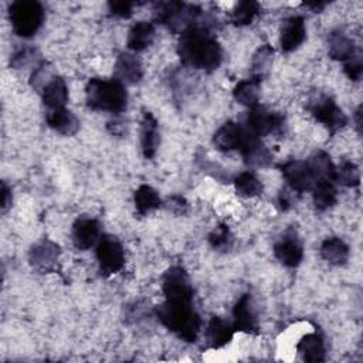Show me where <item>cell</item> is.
Listing matches in <instances>:
<instances>
[{
	"instance_id": "1f68e13d",
	"label": "cell",
	"mask_w": 363,
	"mask_h": 363,
	"mask_svg": "<svg viewBox=\"0 0 363 363\" xmlns=\"http://www.w3.org/2000/svg\"><path fill=\"white\" fill-rule=\"evenodd\" d=\"M272 61H274V48L269 44L261 45L252 57V62H251L252 75L251 77L262 81V78L269 72Z\"/></svg>"
},
{
	"instance_id": "d6a6232c",
	"label": "cell",
	"mask_w": 363,
	"mask_h": 363,
	"mask_svg": "<svg viewBox=\"0 0 363 363\" xmlns=\"http://www.w3.org/2000/svg\"><path fill=\"white\" fill-rule=\"evenodd\" d=\"M335 182L346 187H356L360 183V170L356 163L350 160H343L335 167Z\"/></svg>"
},
{
	"instance_id": "ffe728a7",
	"label": "cell",
	"mask_w": 363,
	"mask_h": 363,
	"mask_svg": "<svg viewBox=\"0 0 363 363\" xmlns=\"http://www.w3.org/2000/svg\"><path fill=\"white\" fill-rule=\"evenodd\" d=\"M160 143L159 125L156 118L150 112H145L140 122V146L143 156L152 159L156 155V150Z\"/></svg>"
},
{
	"instance_id": "2e32d148",
	"label": "cell",
	"mask_w": 363,
	"mask_h": 363,
	"mask_svg": "<svg viewBox=\"0 0 363 363\" xmlns=\"http://www.w3.org/2000/svg\"><path fill=\"white\" fill-rule=\"evenodd\" d=\"M115 79L123 85H135L140 82L143 77V69L139 58L129 52H122L116 58L113 68Z\"/></svg>"
},
{
	"instance_id": "5bb4252c",
	"label": "cell",
	"mask_w": 363,
	"mask_h": 363,
	"mask_svg": "<svg viewBox=\"0 0 363 363\" xmlns=\"http://www.w3.org/2000/svg\"><path fill=\"white\" fill-rule=\"evenodd\" d=\"M274 255L285 267H298L303 258V247L296 234L288 231L278 242H275Z\"/></svg>"
},
{
	"instance_id": "cb8c5ba5",
	"label": "cell",
	"mask_w": 363,
	"mask_h": 363,
	"mask_svg": "<svg viewBox=\"0 0 363 363\" xmlns=\"http://www.w3.org/2000/svg\"><path fill=\"white\" fill-rule=\"evenodd\" d=\"M320 257L332 265H345L349 259V245L339 237H328L320 244Z\"/></svg>"
},
{
	"instance_id": "f35d334b",
	"label": "cell",
	"mask_w": 363,
	"mask_h": 363,
	"mask_svg": "<svg viewBox=\"0 0 363 363\" xmlns=\"http://www.w3.org/2000/svg\"><path fill=\"white\" fill-rule=\"evenodd\" d=\"M164 206H166V208H167L169 211H172V213H174V214H177V216L186 214L187 210H189V203L186 201V199L182 197V196H177V194L170 196V197L166 200Z\"/></svg>"
},
{
	"instance_id": "ba28073f",
	"label": "cell",
	"mask_w": 363,
	"mask_h": 363,
	"mask_svg": "<svg viewBox=\"0 0 363 363\" xmlns=\"http://www.w3.org/2000/svg\"><path fill=\"white\" fill-rule=\"evenodd\" d=\"M162 289L166 301L191 302L193 299V286L190 284V278L180 265H173L164 272Z\"/></svg>"
},
{
	"instance_id": "83f0119b",
	"label": "cell",
	"mask_w": 363,
	"mask_h": 363,
	"mask_svg": "<svg viewBox=\"0 0 363 363\" xmlns=\"http://www.w3.org/2000/svg\"><path fill=\"white\" fill-rule=\"evenodd\" d=\"M259 85H261V79L258 78H247L240 81L234 89H233V96L234 99L241 104L245 105L248 108L254 106L258 104V96H259Z\"/></svg>"
},
{
	"instance_id": "f1b7e54d",
	"label": "cell",
	"mask_w": 363,
	"mask_h": 363,
	"mask_svg": "<svg viewBox=\"0 0 363 363\" xmlns=\"http://www.w3.org/2000/svg\"><path fill=\"white\" fill-rule=\"evenodd\" d=\"M133 201H135V208L140 216H145V214L159 208L163 204L157 191L147 184H142L135 191Z\"/></svg>"
},
{
	"instance_id": "7bdbcfd3",
	"label": "cell",
	"mask_w": 363,
	"mask_h": 363,
	"mask_svg": "<svg viewBox=\"0 0 363 363\" xmlns=\"http://www.w3.org/2000/svg\"><path fill=\"white\" fill-rule=\"evenodd\" d=\"M360 118H362V106H359L354 112V122H356V128H357L359 132H360V128H362V119Z\"/></svg>"
},
{
	"instance_id": "9a60e30c",
	"label": "cell",
	"mask_w": 363,
	"mask_h": 363,
	"mask_svg": "<svg viewBox=\"0 0 363 363\" xmlns=\"http://www.w3.org/2000/svg\"><path fill=\"white\" fill-rule=\"evenodd\" d=\"M101 238V227L95 218L82 217L78 218L72 225V242L81 250L86 251L98 244Z\"/></svg>"
},
{
	"instance_id": "9c48e42d",
	"label": "cell",
	"mask_w": 363,
	"mask_h": 363,
	"mask_svg": "<svg viewBox=\"0 0 363 363\" xmlns=\"http://www.w3.org/2000/svg\"><path fill=\"white\" fill-rule=\"evenodd\" d=\"M285 118L278 113L267 109L262 105H254L250 108L247 116V128L257 136H265L271 133H278L284 129Z\"/></svg>"
},
{
	"instance_id": "30bf717a",
	"label": "cell",
	"mask_w": 363,
	"mask_h": 363,
	"mask_svg": "<svg viewBox=\"0 0 363 363\" xmlns=\"http://www.w3.org/2000/svg\"><path fill=\"white\" fill-rule=\"evenodd\" d=\"M281 172L286 184L291 190L298 194L312 190L316 183V179L306 162L302 160H289L281 164Z\"/></svg>"
},
{
	"instance_id": "b9f144b4",
	"label": "cell",
	"mask_w": 363,
	"mask_h": 363,
	"mask_svg": "<svg viewBox=\"0 0 363 363\" xmlns=\"http://www.w3.org/2000/svg\"><path fill=\"white\" fill-rule=\"evenodd\" d=\"M1 193H3V197H1V210H3V213H6L7 208L11 206L13 197H11V190L9 189V186H7L4 182L1 183Z\"/></svg>"
},
{
	"instance_id": "4fadbf2b",
	"label": "cell",
	"mask_w": 363,
	"mask_h": 363,
	"mask_svg": "<svg viewBox=\"0 0 363 363\" xmlns=\"http://www.w3.org/2000/svg\"><path fill=\"white\" fill-rule=\"evenodd\" d=\"M233 328L235 332L258 333V320L250 294H242L235 302L233 308Z\"/></svg>"
},
{
	"instance_id": "60d3db41",
	"label": "cell",
	"mask_w": 363,
	"mask_h": 363,
	"mask_svg": "<svg viewBox=\"0 0 363 363\" xmlns=\"http://www.w3.org/2000/svg\"><path fill=\"white\" fill-rule=\"evenodd\" d=\"M296 196L298 193H295L294 190H291L289 187L286 189H282L279 196H278V204L281 207V210H289L295 201H296Z\"/></svg>"
},
{
	"instance_id": "ac0fdd59",
	"label": "cell",
	"mask_w": 363,
	"mask_h": 363,
	"mask_svg": "<svg viewBox=\"0 0 363 363\" xmlns=\"http://www.w3.org/2000/svg\"><path fill=\"white\" fill-rule=\"evenodd\" d=\"M244 126L233 121H228L217 129V132L213 136V143L221 152L238 150L244 138Z\"/></svg>"
},
{
	"instance_id": "d6986e66",
	"label": "cell",
	"mask_w": 363,
	"mask_h": 363,
	"mask_svg": "<svg viewBox=\"0 0 363 363\" xmlns=\"http://www.w3.org/2000/svg\"><path fill=\"white\" fill-rule=\"evenodd\" d=\"M234 332L235 330L233 328V323L224 320L223 318L213 316L204 332L207 347L220 349L228 345L234 336Z\"/></svg>"
},
{
	"instance_id": "4dcf8cb0",
	"label": "cell",
	"mask_w": 363,
	"mask_h": 363,
	"mask_svg": "<svg viewBox=\"0 0 363 363\" xmlns=\"http://www.w3.org/2000/svg\"><path fill=\"white\" fill-rule=\"evenodd\" d=\"M234 187L241 197H255L262 193L261 180L250 170L240 173L234 179Z\"/></svg>"
},
{
	"instance_id": "484cf974",
	"label": "cell",
	"mask_w": 363,
	"mask_h": 363,
	"mask_svg": "<svg viewBox=\"0 0 363 363\" xmlns=\"http://www.w3.org/2000/svg\"><path fill=\"white\" fill-rule=\"evenodd\" d=\"M313 204L318 210L325 211L330 208L337 199V190L333 180L329 179H319L316 180L315 186L312 187Z\"/></svg>"
},
{
	"instance_id": "7a4b0ae2",
	"label": "cell",
	"mask_w": 363,
	"mask_h": 363,
	"mask_svg": "<svg viewBox=\"0 0 363 363\" xmlns=\"http://www.w3.org/2000/svg\"><path fill=\"white\" fill-rule=\"evenodd\" d=\"M157 320L177 337L193 343L197 340L201 319L191 306V302H172L166 301L156 308Z\"/></svg>"
},
{
	"instance_id": "8992f818",
	"label": "cell",
	"mask_w": 363,
	"mask_h": 363,
	"mask_svg": "<svg viewBox=\"0 0 363 363\" xmlns=\"http://www.w3.org/2000/svg\"><path fill=\"white\" fill-rule=\"evenodd\" d=\"M96 259L104 277L119 272L125 265V252L121 241L109 234L101 235L96 244Z\"/></svg>"
},
{
	"instance_id": "3957f363",
	"label": "cell",
	"mask_w": 363,
	"mask_h": 363,
	"mask_svg": "<svg viewBox=\"0 0 363 363\" xmlns=\"http://www.w3.org/2000/svg\"><path fill=\"white\" fill-rule=\"evenodd\" d=\"M85 99L91 109L121 113L128 104L125 85L118 79L92 78L85 86Z\"/></svg>"
},
{
	"instance_id": "4316f807",
	"label": "cell",
	"mask_w": 363,
	"mask_h": 363,
	"mask_svg": "<svg viewBox=\"0 0 363 363\" xmlns=\"http://www.w3.org/2000/svg\"><path fill=\"white\" fill-rule=\"evenodd\" d=\"M356 45L352 38H349L342 31H333L329 35V55L337 61H346L356 54Z\"/></svg>"
},
{
	"instance_id": "e575fe53",
	"label": "cell",
	"mask_w": 363,
	"mask_h": 363,
	"mask_svg": "<svg viewBox=\"0 0 363 363\" xmlns=\"http://www.w3.org/2000/svg\"><path fill=\"white\" fill-rule=\"evenodd\" d=\"M233 234L230 231V228L225 224H218L210 234H208V242L210 245L221 252H227L230 251V248L233 247Z\"/></svg>"
},
{
	"instance_id": "52a82bcc",
	"label": "cell",
	"mask_w": 363,
	"mask_h": 363,
	"mask_svg": "<svg viewBox=\"0 0 363 363\" xmlns=\"http://www.w3.org/2000/svg\"><path fill=\"white\" fill-rule=\"evenodd\" d=\"M308 109L311 115L318 122L325 125L330 133H336L347 125V116L336 105V102L326 95H318L312 98Z\"/></svg>"
},
{
	"instance_id": "ee69618b",
	"label": "cell",
	"mask_w": 363,
	"mask_h": 363,
	"mask_svg": "<svg viewBox=\"0 0 363 363\" xmlns=\"http://www.w3.org/2000/svg\"><path fill=\"white\" fill-rule=\"evenodd\" d=\"M306 6H308V7H312V9H315V10H316V9L319 10V9H323V7L326 6V3H308Z\"/></svg>"
},
{
	"instance_id": "d590c367",
	"label": "cell",
	"mask_w": 363,
	"mask_h": 363,
	"mask_svg": "<svg viewBox=\"0 0 363 363\" xmlns=\"http://www.w3.org/2000/svg\"><path fill=\"white\" fill-rule=\"evenodd\" d=\"M52 78L54 75L51 74V68L45 61H43L34 68L31 74V85L34 89H38V92H41Z\"/></svg>"
},
{
	"instance_id": "f546056e",
	"label": "cell",
	"mask_w": 363,
	"mask_h": 363,
	"mask_svg": "<svg viewBox=\"0 0 363 363\" xmlns=\"http://www.w3.org/2000/svg\"><path fill=\"white\" fill-rule=\"evenodd\" d=\"M306 163L309 164L313 176L316 180L319 179H329V180H333L335 182V164L333 162L330 160V156L322 150L313 153L308 160ZM336 183V182H335Z\"/></svg>"
},
{
	"instance_id": "8fae6325",
	"label": "cell",
	"mask_w": 363,
	"mask_h": 363,
	"mask_svg": "<svg viewBox=\"0 0 363 363\" xmlns=\"http://www.w3.org/2000/svg\"><path fill=\"white\" fill-rule=\"evenodd\" d=\"M238 152L242 155L244 162L252 167H267L271 164L272 160V156L265 145L261 142V138L252 133L248 128H245Z\"/></svg>"
},
{
	"instance_id": "d4e9b609",
	"label": "cell",
	"mask_w": 363,
	"mask_h": 363,
	"mask_svg": "<svg viewBox=\"0 0 363 363\" xmlns=\"http://www.w3.org/2000/svg\"><path fill=\"white\" fill-rule=\"evenodd\" d=\"M155 40V26L149 21H138L128 33V48L139 52L147 48Z\"/></svg>"
},
{
	"instance_id": "603a6c76",
	"label": "cell",
	"mask_w": 363,
	"mask_h": 363,
	"mask_svg": "<svg viewBox=\"0 0 363 363\" xmlns=\"http://www.w3.org/2000/svg\"><path fill=\"white\" fill-rule=\"evenodd\" d=\"M43 102L48 111L65 108L68 101V88L61 77H54L41 91Z\"/></svg>"
},
{
	"instance_id": "44dd1931",
	"label": "cell",
	"mask_w": 363,
	"mask_h": 363,
	"mask_svg": "<svg viewBox=\"0 0 363 363\" xmlns=\"http://www.w3.org/2000/svg\"><path fill=\"white\" fill-rule=\"evenodd\" d=\"M45 122L52 130L64 136H72L79 129L78 118L67 108L48 111L45 115Z\"/></svg>"
},
{
	"instance_id": "5b68a950",
	"label": "cell",
	"mask_w": 363,
	"mask_h": 363,
	"mask_svg": "<svg viewBox=\"0 0 363 363\" xmlns=\"http://www.w3.org/2000/svg\"><path fill=\"white\" fill-rule=\"evenodd\" d=\"M200 9L182 1H166L157 3L155 9L156 21L166 26L169 30L180 34L189 27L194 26Z\"/></svg>"
},
{
	"instance_id": "836d02e7",
	"label": "cell",
	"mask_w": 363,
	"mask_h": 363,
	"mask_svg": "<svg viewBox=\"0 0 363 363\" xmlns=\"http://www.w3.org/2000/svg\"><path fill=\"white\" fill-rule=\"evenodd\" d=\"M259 13V4L257 1H240L235 4L234 10L231 11V21L235 26H247L250 24L257 14Z\"/></svg>"
},
{
	"instance_id": "277c9868",
	"label": "cell",
	"mask_w": 363,
	"mask_h": 363,
	"mask_svg": "<svg viewBox=\"0 0 363 363\" xmlns=\"http://www.w3.org/2000/svg\"><path fill=\"white\" fill-rule=\"evenodd\" d=\"M13 31L23 38L33 37L44 21V9L35 0H17L9 9Z\"/></svg>"
},
{
	"instance_id": "8d00e7d4",
	"label": "cell",
	"mask_w": 363,
	"mask_h": 363,
	"mask_svg": "<svg viewBox=\"0 0 363 363\" xmlns=\"http://www.w3.org/2000/svg\"><path fill=\"white\" fill-rule=\"evenodd\" d=\"M343 69L346 72V75L352 79V81H359L362 77V57L359 52H356L353 57H350L349 60L345 61L343 64Z\"/></svg>"
},
{
	"instance_id": "6da1fadb",
	"label": "cell",
	"mask_w": 363,
	"mask_h": 363,
	"mask_svg": "<svg viewBox=\"0 0 363 363\" xmlns=\"http://www.w3.org/2000/svg\"><path fill=\"white\" fill-rule=\"evenodd\" d=\"M177 52L184 65L208 72L218 68L223 60V50L217 40L196 24L180 34Z\"/></svg>"
},
{
	"instance_id": "7402d4cb",
	"label": "cell",
	"mask_w": 363,
	"mask_h": 363,
	"mask_svg": "<svg viewBox=\"0 0 363 363\" xmlns=\"http://www.w3.org/2000/svg\"><path fill=\"white\" fill-rule=\"evenodd\" d=\"M296 350L303 362H323L325 360V342L323 337L318 333L305 335L298 343Z\"/></svg>"
},
{
	"instance_id": "e0dca14e",
	"label": "cell",
	"mask_w": 363,
	"mask_h": 363,
	"mask_svg": "<svg viewBox=\"0 0 363 363\" xmlns=\"http://www.w3.org/2000/svg\"><path fill=\"white\" fill-rule=\"evenodd\" d=\"M305 37H306V28H305L303 18L301 16H292L286 18L282 24L281 37H279L281 50L284 52H291L296 50L303 43Z\"/></svg>"
},
{
	"instance_id": "74e56055",
	"label": "cell",
	"mask_w": 363,
	"mask_h": 363,
	"mask_svg": "<svg viewBox=\"0 0 363 363\" xmlns=\"http://www.w3.org/2000/svg\"><path fill=\"white\" fill-rule=\"evenodd\" d=\"M109 11L112 16L119 18H129L132 16L133 3L130 1H109Z\"/></svg>"
},
{
	"instance_id": "7c38bea8",
	"label": "cell",
	"mask_w": 363,
	"mask_h": 363,
	"mask_svg": "<svg viewBox=\"0 0 363 363\" xmlns=\"http://www.w3.org/2000/svg\"><path fill=\"white\" fill-rule=\"evenodd\" d=\"M58 258L60 247L50 240H43L34 244L28 252V261L31 267L40 272L55 271Z\"/></svg>"
},
{
	"instance_id": "ab89813d",
	"label": "cell",
	"mask_w": 363,
	"mask_h": 363,
	"mask_svg": "<svg viewBox=\"0 0 363 363\" xmlns=\"http://www.w3.org/2000/svg\"><path fill=\"white\" fill-rule=\"evenodd\" d=\"M34 50L33 48H21L18 50L17 52L13 54L11 60H10V64L16 68H21V67H26L30 61H33V57H34Z\"/></svg>"
}]
</instances>
